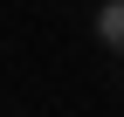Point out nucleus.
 Returning a JSON list of instances; mask_svg holds the SVG:
<instances>
[{
    "label": "nucleus",
    "mask_w": 124,
    "mask_h": 117,
    "mask_svg": "<svg viewBox=\"0 0 124 117\" xmlns=\"http://www.w3.org/2000/svg\"><path fill=\"white\" fill-rule=\"evenodd\" d=\"M117 41H124V0H117Z\"/></svg>",
    "instance_id": "1"
}]
</instances>
